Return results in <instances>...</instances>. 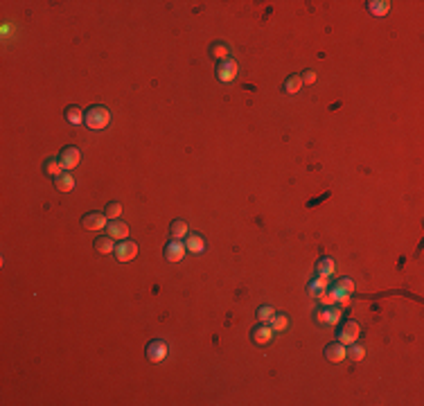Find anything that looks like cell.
<instances>
[{
    "label": "cell",
    "mask_w": 424,
    "mask_h": 406,
    "mask_svg": "<svg viewBox=\"0 0 424 406\" xmlns=\"http://www.w3.org/2000/svg\"><path fill=\"white\" fill-rule=\"evenodd\" d=\"M84 122H86V127L93 129V131H102L111 122V111L102 104H95L84 113Z\"/></svg>",
    "instance_id": "1"
},
{
    "label": "cell",
    "mask_w": 424,
    "mask_h": 406,
    "mask_svg": "<svg viewBox=\"0 0 424 406\" xmlns=\"http://www.w3.org/2000/svg\"><path fill=\"white\" fill-rule=\"evenodd\" d=\"M327 291H330L332 296H334L336 302L345 304V302L350 300V296L354 293V284H352V280H350V278H341L339 282H334L330 289H327Z\"/></svg>",
    "instance_id": "2"
},
{
    "label": "cell",
    "mask_w": 424,
    "mask_h": 406,
    "mask_svg": "<svg viewBox=\"0 0 424 406\" xmlns=\"http://www.w3.org/2000/svg\"><path fill=\"white\" fill-rule=\"evenodd\" d=\"M237 72H239V66H237V61L233 59V57H228V59H221L219 61V66H217V77H219L221 81H233L235 77H237Z\"/></svg>",
    "instance_id": "3"
},
{
    "label": "cell",
    "mask_w": 424,
    "mask_h": 406,
    "mask_svg": "<svg viewBox=\"0 0 424 406\" xmlns=\"http://www.w3.org/2000/svg\"><path fill=\"white\" fill-rule=\"evenodd\" d=\"M59 161H61V165H64L66 172H70V169H75L77 165H79V161H81V151L75 147V144H68V147H64V149H61Z\"/></svg>",
    "instance_id": "4"
},
{
    "label": "cell",
    "mask_w": 424,
    "mask_h": 406,
    "mask_svg": "<svg viewBox=\"0 0 424 406\" xmlns=\"http://www.w3.org/2000/svg\"><path fill=\"white\" fill-rule=\"evenodd\" d=\"M359 336H361V325L356 321H345L343 325H341L339 341L343 343V345H350V343H354Z\"/></svg>",
    "instance_id": "5"
},
{
    "label": "cell",
    "mask_w": 424,
    "mask_h": 406,
    "mask_svg": "<svg viewBox=\"0 0 424 406\" xmlns=\"http://www.w3.org/2000/svg\"><path fill=\"white\" fill-rule=\"evenodd\" d=\"M136 255H138V244H136V241L122 239L118 246H115V258H118V262H131Z\"/></svg>",
    "instance_id": "6"
},
{
    "label": "cell",
    "mask_w": 424,
    "mask_h": 406,
    "mask_svg": "<svg viewBox=\"0 0 424 406\" xmlns=\"http://www.w3.org/2000/svg\"><path fill=\"white\" fill-rule=\"evenodd\" d=\"M165 357H167V343L163 341V338H153L147 345V359L151 361V364H161Z\"/></svg>",
    "instance_id": "7"
},
{
    "label": "cell",
    "mask_w": 424,
    "mask_h": 406,
    "mask_svg": "<svg viewBox=\"0 0 424 406\" xmlns=\"http://www.w3.org/2000/svg\"><path fill=\"white\" fill-rule=\"evenodd\" d=\"M81 224H84L86 230H102L104 226L109 224V217H106L104 212H88V215H84Z\"/></svg>",
    "instance_id": "8"
},
{
    "label": "cell",
    "mask_w": 424,
    "mask_h": 406,
    "mask_svg": "<svg viewBox=\"0 0 424 406\" xmlns=\"http://www.w3.org/2000/svg\"><path fill=\"white\" fill-rule=\"evenodd\" d=\"M185 244H183L181 239H172L170 244L165 246V258L170 260V262H181L183 258H185Z\"/></svg>",
    "instance_id": "9"
},
{
    "label": "cell",
    "mask_w": 424,
    "mask_h": 406,
    "mask_svg": "<svg viewBox=\"0 0 424 406\" xmlns=\"http://www.w3.org/2000/svg\"><path fill=\"white\" fill-rule=\"evenodd\" d=\"M345 347H348V345H343L341 341L330 343V345L325 347V359L332 361V364H341V361L345 359Z\"/></svg>",
    "instance_id": "10"
},
{
    "label": "cell",
    "mask_w": 424,
    "mask_h": 406,
    "mask_svg": "<svg viewBox=\"0 0 424 406\" xmlns=\"http://www.w3.org/2000/svg\"><path fill=\"white\" fill-rule=\"evenodd\" d=\"M106 233H109V237H113V239H127L129 237V226L124 224V221H120V219H113V221H109L106 224Z\"/></svg>",
    "instance_id": "11"
},
{
    "label": "cell",
    "mask_w": 424,
    "mask_h": 406,
    "mask_svg": "<svg viewBox=\"0 0 424 406\" xmlns=\"http://www.w3.org/2000/svg\"><path fill=\"white\" fill-rule=\"evenodd\" d=\"M273 334H276V332L271 330V325L262 323V325H257L253 330V343H257V345H267V343H271Z\"/></svg>",
    "instance_id": "12"
},
{
    "label": "cell",
    "mask_w": 424,
    "mask_h": 406,
    "mask_svg": "<svg viewBox=\"0 0 424 406\" xmlns=\"http://www.w3.org/2000/svg\"><path fill=\"white\" fill-rule=\"evenodd\" d=\"M185 248L190 250V253H203V250H205V239H203V235H199V233H187Z\"/></svg>",
    "instance_id": "13"
},
{
    "label": "cell",
    "mask_w": 424,
    "mask_h": 406,
    "mask_svg": "<svg viewBox=\"0 0 424 406\" xmlns=\"http://www.w3.org/2000/svg\"><path fill=\"white\" fill-rule=\"evenodd\" d=\"M95 250H97L99 255H109V253H115V239L113 237H97L95 239Z\"/></svg>",
    "instance_id": "14"
},
{
    "label": "cell",
    "mask_w": 424,
    "mask_h": 406,
    "mask_svg": "<svg viewBox=\"0 0 424 406\" xmlns=\"http://www.w3.org/2000/svg\"><path fill=\"white\" fill-rule=\"evenodd\" d=\"M316 273L321 278H332L334 275V260L332 258H321L316 264Z\"/></svg>",
    "instance_id": "15"
},
{
    "label": "cell",
    "mask_w": 424,
    "mask_h": 406,
    "mask_svg": "<svg viewBox=\"0 0 424 406\" xmlns=\"http://www.w3.org/2000/svg\"><path fill=\"white\" fill-rule=\"evenodd\" d=\"M368 12L375 14V16H386V14L390 12V3L388 0H370Z\"/></svg>",
    "instance_id": "16"
},
{
    "label": "cell",
    "mask_w": 424,
    "mask_h": 406,
    "mask_svg": "<svg viewBox=\"0 0 424 406\" xmlns=\"http://www.w3.org/2000/svg\"><path fill=\"white\" fill-rule=\"evenodd\" d=\"M170 235H172V239H183V237H187V221L174 219L170 226Z\"/></svg>",
    "instance_id": "17"
},
{
    "label": "cell",
    "mask_w": 424,
    "mask_h": 406,
    "mask_svg": "<svg viewBox=\"0 0 424 406\" xmlns=\"http://www.w3.org/2000/svg\"><path fill=\"white\" fill-rule=\"evenodd\" d=\"M84 113L86 111H81L79 106H68V109H66V120H68L72 127H77V124L84 122Z\"/></svg>",
    "instance_id": "18"
},
{
    "label": "cell",
    "mask_w": 424,
    "mask_h": 406,
    "mask_svg": "<svg viewBox=\"0 0 424 406\" xmlns=\"http://www.w3.org/2000/svg\"><path fill=\"white\" fill-rule=\"evenodd\" d=\"M55 185H57V190H59V192H70L72 187H75V178H72L68 172H64L61 176H57Z\"/></svg>",
    "instance_id": "19"
},
{
    "label": "cell",
    "mask_w": 424,
    "mask_h": 406,
    "mask_svg": "<svg viewBox=\"0 0 424 406\" xmlns=\"http://www.w3.org/2000/svg\"><path fill=\"white\" fill-rule=\"evenodd\" d=\"M269 325H271L273 332H284L289 327V318L284 316V314H273V316L269 318Z\"/></svg>",
    "instance_id": "20"
},
{
    "label": "cell",
    "mask_w": 424,
    "mask_h": 406,
    "mask_svg": "<svg viewBox=\"0 0 424 406\" xmlns=\"http://www.w3.org/2000/svg\"><path fill=\"white\" fill-rule=\"evenodd\" d=\"M345 357H348L350 361H361L365 357V347L359 345V343H350V347H345Z\"/></svg>",
    "instance_id": "21"
},
{
    "label": "cell",
    "mask_w": 424,
    "mask_h": 406,
    "mask_svg": "<svg viewBox=\"0 0 424 406\" xmlns=\"http://www.w3.org/2000/svg\"><path fill=\"white\" fill-rule=\"evenodd\" d=\"M300 88H302V79H300V75H289V77H287V81H284V93L296 95Z\"/></svg>",
    "instance_id": "22"
},
{
    "label": "cell",
    "mask_w": 424,
    "mask_h": 406,
    "mask_svg": "<svg viewBox=\"0 0 424 406\" xmlns=\"http://www.w3.org/2000/svg\"><path fill=\"white\" fill-rule=\"evenodd\" d=\"M66 169H64V165H61V161L59 158H50V161L45 163V174L47 176H61V174H64Z\"/></svg>",
    "instance_id": "23"
},
{
    "label": "cell",
    "mask_w": 424,
    "mask_h": 406,
    "mask_svg": "<svg viewBox=\"0 0 424 406\" xmlns=\"http://www.w3.org/2000/svg\"><path fill=\"white\" fill-rule=\"evenodd\" d=\"M210 57H212V59H228V57H230V45H226V43H215V45L210 47Z\"/></svg>",
    "instance_id": "24"
},
{
    "label": "cell",
    "mask_w": 424,
    "mask_h": 406,
    "mask_svg": "<svg viewBox=\"0 0 424 406\" xmlns=\"http://www.w3.org/2000/svg\"><path fill=\"white\" fill-rule=\"evenodd\" d=\"M327 282H330V278H321V275H318L316 280L309 282V293L311 296H321V293L327 289Z\"/></svg>",
    "instance_id": "25"
},
{
    "label": "cell",
    "mask_w": 424,
    "mask_h": 406,
    "mask_svg": "<svg viewBox=\"0 0 424 406\" xmlns=\"http://www.w3.org/2000/svg\"><path fill=\"white\" fill-rule=\"evenodd\" d=\"M341 316H343L341 304H332V307H327V325H339Z\"/></svg>",
    "instance_id": "26"
},
{
    "label": "cell",
    "mask_w": 424,
    "mask_h": 406,
    "mask_svg": "<svg viewBox=\"0 0 424 406\" xmlns=\"http://www.w3.org/2000/svg\"><path fill=\"white\" fill-rule=\"evenodd\" d=\"M106 217H109V221H113V219H120L122 217V203H118V201H111L109 206H106V212H104Z\"/></svg>",
    "instance_id": "27"
},
{
    "label": "cell",
    "mask_w": 424,
    "mask_h": 406,
    "mask_svg": "<svg viewBox=\"0 0 424 406\" xmlns=\"http://www.w3.org/2000/svg\"><path fill=\"white\" fill-rule=\"evenodd\" d=\"M273 314H276V312H273V307H269V304H264V307L257 309V318L262 323H269V318H271Z\"/></svg>",
    "instance_id": "28"
},
{
    "label": "cell",
    "mask_w": 424,
    "mask_h": 406,
    "mask_svg": "<svg viewBox=\"0 0 424 406\" xmlns=\"http://www.w3.org/2000/svg\"><path fill=\"white\" fill-rule=\"evenodd\" d=\"M300 79H302V84H314V81H316V72L314 70H305L300 75Z\"/></svg>",
    "instance_id": "29"
},
{
    "label": "cell",
    "mask_w": 424,
    "mask_h": 406,
    "mask_svg": "<svg viewBox=\"0 0 424 406\" xmlns=\"http://www.w3.org/2000/svg\"><path fill=\"white\" fill-rule=\"evenodd\" d=\"M316 323H327V309H318L316 316H314Z\"/></svg>",
    "instance_id": "30"
}]
</instances>
